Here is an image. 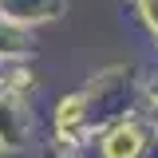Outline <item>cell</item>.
Returning a JSON list of instances; mask_svg holds the SVG:
<instances>
[{
    "label": "cell",
    "mask_w": 158,
    "mask_h": 158,
    "mask_svg": "<svg viewBox=\"0 0 158 158\" xmlns=\"http://www.w3.org/2000/svg\"><path fill=\"white\" fill-rule=\"evenodd\" d=\"M138 131L135 127H118L115 135L107 138V158H135L138 154Z\"/></svg>",
    "instance_id": "6da1fadb"
},
{
    "label": "cell",
    "mask_w": 158,
    "mask_h": 158,
    "mask_svg": "<svg viewBox=\"0 0 158 158\" xmlns=\"http://www.w3.org/2000/svg\"><path fill=\"white\" fill-rule=\"evenodd\" d=\"M79 115H83V99H67V103H59V127H75Z\"/></svg>",
    "instance_id": "7a4b0ae2"
}]
</instances>
